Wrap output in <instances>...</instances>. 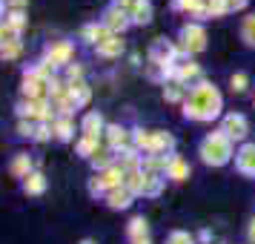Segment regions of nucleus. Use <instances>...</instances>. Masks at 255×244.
I'll use <instances>...</instances> for the list:
<instances>
[{"label":"nucleus","instance_id":"obj_1","mask_svg":"<svg viewBox=\"0 0 255 244\" xmlns=\"http://www.w3.org/2000/svg\"><path fill=\"white\" fill-rule=\"evenodd\" d=\"M221 112V92L209 81H198L184 98V118L189 121H212Z\"/></svg>","mask_w":255,"mask_h":244},{"label":"nucleus","instance_id":"obj_2","mask_svg":"<svg viewBox=\"0 0 255 244\" xmlns=\"http://www.w3.org/2000/svg\"><path fill=\"white\" fill-rule=\"evenodd\" d=\"M198 155H201V161L209 164V167H224V164L232 158V141L224 135V132H209L207 138L201 141V147H198Z\"/></svg>","mask_w":255,"mask_h":244},{"label":"nucleus","instance_id":"obj_3","mask_svg":"<svg viewBox=\"0 0 255 244\" xmlns=\"http://www.w3.org/2000/svg\"><path fill=\"white\" fill-rule=\"evenodd\" d=\"M207 49V32L201 23H186L181 29V52L192 55V52H204Z\"/></svg>","mask_w":255,"mask_h":244},{"label":"nucleus","instance_id":"obj_4","mask_svg":"<svg viewBox=\"0 0 255 244\" xmlns=\"http://www.w3.org/2000/svg\"><path fill=\"white\" fill-rule=\"evenodd\" d=\"M221 132L230 141H241V138H247L250 124H247V118L241 112H230V115H224V121H221Z\"/></svg>","mask_w":255,"mask_h":244},{"label":"nucleus","instance_id":"obj_5","mask_svg":"<svg viewBox=\"0 0 255 244\" xmlns=\"http://www.w3.org/2000/svg\"><path fill=\"white\" fill-rule=\"evenodd\" d=\"M129 23H132V17H129L127 9H118V6H109L104 12V26L112 32V35H121V32H127Z\"/></svg>","mask_w":255,"mask_h":244},{"label":"nucleus","instance_id":"obj_6","mask_svg":"<svg viewBox=\"0 0 255 244\" xmlns=\"http://www.w3.org/2000/svg\"><path fill=\"white\" fill-rule=\"evenodd\" d=\"M72 55H75V46L69 40H58V43H49L46 49V60H52L55 66H69Z\"/></svg>","mask_w":255,"mask_h":244},{"label":"nucleus","instance_id":"obj_7","mask_svg":"<svg viewBox=\"0 0 255 244\" xmlns=\"http://www.w3.org/2000/svg\"><path fill=\"white\" fill-rule=\"evenodd\" d=\"M235 170L241 175L255 178V144H244L241 150L235 152Z\"/></svg>","mask_w":255,"mask_h":244},{"label":"nucleus","instance_id":"obj_8","mask_svg":"<svg viewBox=\"0 0 255 244\" xmlns=\"http://www.w3.org/2000/svg\"><path fill=\"white\" fill-rule=\"evenodd\" d=\"M106 144H109V150H127V144H129V132L121 124H112V127H106Z\"/></svg>","mask_w":255,"mask_h":244},{"label":"nucleus","instance_id":"obj_9","mask_svg":"<svg viewBox=\"0 0 255 244\" xmlns=\"http://www.w3.org/2000/svg\"><path fill=\"white\" fill-rule=\"evenodd\" d=\"M129 17H132V23L146 26L152 20V3L149 0H135L132 9H129Z\"/></svg>","mask_w":255,"mask_h":244},{"label":"nucleus","instance_id":"obj_10","mask_svg":"<svg viewBox=\"0 0 255 244\" xmlns=\"http://www.w3.org/2000/svg\"><path fill=\"white\" fill-rule=\"evenodd\" d=\"M81 132L89 135V138H101V132H104V115L101 112H89V115L83 118Z\"/></svg>","mask_w":255,"mask_h":244},{"label":"nucleus","instance_id":"obj_11","mask_svg":"<svg viewBox=\"0 0 255 244\" xmlns=\"http://www.w3.org/2000/svg\"><path fill=\"white\" fill-rule=\"evenodd\" d=\"M9 173H12L14 178H29V175H32V158H29L26 152H17L12 158V164H9Z\"/></svg>","mask_w":255,"mask_h":244},{"label":"nucleus","instance_id":"obj_12","mask_svg":"<svg viewBox=\"0 0 255 244\" xmlns=\"http://www.w3.org/2000/svg\"><path fill=\"white\" fill-rule=\"evenodd\" d=\"M175 9H184L186 14H192V17H209V9L204 0H172Z\"/></svg>","mask_w":255,"mask_h":244},{"label":"nucleus","instance_id":"obj_13","mask_svg":"<svg viewBox=\"0 0 255 244\" xmlns=\"http://www.w3.org/2000/svg\"><path fill=\"white\" fill-rule=\"evenodd\" d=\"M135 150L155 155V129H135Z\"/></svg>","mask_w":255,"mask_h":244},{"label":"nucleus","instance_id":"obj_14","mask_svg":"<svg viewBox=\"0 0 255 244\" xmlns=\"http://www.w3.org/2000/svg\"><path fill=\"white\" fill-rule=\"evenodd\" d=\"M109 37H112V32H109L104 23H101V26H98V23L83 26V40H86V43H98V46H101V43L109 40Z\"/></svg>","mask_w":255,"mask_h":244},{"label":"nucleus","instance_id":"obj_15","mask_svg":"<svg viewBox=\"0 0 255 244\" xmlns=\"http://www.w3.org/2000/svg\"><path fill=\"white\" fill-rule=\"evenodd\" d=\"M132 193H129L127 187H118V190H112V193H109V196H106V204H109V207L112 210H127L129 204H132Z\"/></svg>","mask_w":255,"mask_h":244},{"label":"nucleus","instance_id":"obj_16","mask_svg":"<svg viewBox=\"0 0 255 244\" xmlns=\"http://www.w3.org/2000/svg\"><path fill=\"white\" fill-rule=\"evenodd\" d=\"M166 178H172V181H184V178H189V164H186L181 155H169V170H166Z\"/></svg>","mask_w":255,"mask_h":244},{"label":"nucleus","instance_id":"obj_17","mask_svg":"<svg viewBox=\"0 0 255 244\" xmlns=\"http://www.w3.org/2000/svg\"><path fill=\"white\" fill-rule=\"evenodd\" d=\"M112 152H115V150H109V147H101V150L95 152L92 158H89L95 170H101V173H104V170H109V167L115 164V155H112Z\"/></svg>","mask_w":255,"mask_h":244},{"label":"nucleus","instance_id":"obj_18","mask_svg":"<svg viewBox=\"0 0 255 244\" xmlns=\"http://www.w3.org/2000/svg\"><path fill=\"white\" fill-rule=\"evenodd\" d=\"M118 167L124 170V173H132V170H138V164H140V155H138V150H121V158H118Z\"/></svg>","mask_w":255,"mask_h":244},{"label":"nucleus","instance_id":"obj_19","mask_svg":"<svg viewBox=\"0 0 255 244\" xmlns=\"http://www.w3.org/2000/svg\"><path fill=\"white\" fill-rule=\"evenodd\" d=\"M124 52V40H121V35H112L109 40H104L101 46H98V55H104V58H115V55H121Z\"/></svg>","mask_w":255,"mask_h":244},{"label":"nucleus","instance_id":"obj_20","mask_svg":"<svg viewBox=\"0 0 255 244\" xmlns=\"http://www.w3.org/2000/svg\"><path fill=\"white\" fill-rule=\"evenodd\" d=\"M46 190V178H43V173H32L29 178H23V193H29V196H40Z\"/></svg>","mask_w":255,"mask_h":244},{"label":"nucleus","instance_id":"obj_21","mask_svg":"<svg viewBox=\"0 0 255 244\" xmlns=\"http://www.w3.org/2000/svg\"><path fill=\"white\" fill-rule=\"evenodd\" d=\"M143 178H146V175L140 173V170H132V173H127V178H124V187H127L132 196H143Z\"/></svg>","mask_w":255,"mask_h":244},{"label":"nucleus","instance_id":"obj_22","mask_svg":"<svg viewBox=\"0 0 255 244\" xmlns=\"http://www.w3.org/2000/svg\"><path fill=\"white\" fill-rule=\"evenodd\" d=\"M127 233H129L132 242H135V239H146V233H149V221L143 219V216H135V219L129 221Z\"/></svg>","mask_w":255,"mask_h":244},{"label":"nucleus","instance_id":"obj_23","mask_svg":"<svg viewBox=\"0 0 255 244\" xmlns=\"http://www.w3.org/2000/svg\"><path fill=\"white\" fill-rule=\"evenodd\" d=\"M89 86H86V83H69V98L72 101H75V106H78V109H81V106H86V101H89Z\"/></svg>","mask_w":255,"mask_h":244},{"label":"nucleus","instance_id":"obj_24","mask_svg":"<svg viewBox=\"0 0 255 244\" xmlns=\"http://www.w3.org/2000/svg\"><path fill=\"white\" fill-rule=\"evenodd\" d=\"M143 175H146V178H143V196L155 198L163 187V175H158V173H143Z\"/></svg>","mask_w":255,"mask_h":244},{"label":"nucleus","instance_id":"obj_25","mask_svg":"<svg viewBox=\"0 0 255 244\" xmlns=\"http://www.w3.org/2000/svg\"><path fill=\"white\" fill-rule=\"evenodd\" d=\"M195 78H201V69H198V63H192V60H186V63H178V78L175 81H195Z\"/></svg>","mask_w":255,"mask_h":244},{"label":"nucleus","instance_id":"obj_26","mask_svg":"<svg viewBox=\"0 0 255 244\" xmlns=\"http://www.w3.org/2000/svg\"><path fill=\"white\" fill-rule=\"evenodd\" d=\"M241 40L247 46H255V14H247L241 20Z\"/></svg>","mask_w":255,"mask_h":244},{"label":"nucleus","instance_id":"obj_27","mask_svg":"<svg viewBox=\"0 0 255 244\" xmlns=\"http://www.w3.org/2000/svg\"><path fill=\"white\" fill-rule=\"evenodd\" d=\"M175 147V138L169 132H161V129H155V155H161V152H169Z\"/></svg>","mask_w":255,"mask_h":244},{"label":"nucleus","instance_id":"obj_28","mask_svg":"<svg viewBox=\"0 0 255 244\" xmlns=\"http://www.w3.org/2000/svg\"><path fill=\"white\" fill-rule=\"evenodd\" d=\"M72 132H75V127H72L69 118H60V121H55V138H58V141H69Z\"/></svg>","mask_w":255,"mask_h":244},{"label":"nucleus","instance_id":"obj_29","mask_svg":"<svg viewBox=\"0 0 255 244\" xmlns=\"http://www.w3.org/2000/svg\"><path fill=\"white\" fill-rule=\"evenodd\" d=\"M98 150H101V147H98V138H89V135H83V138L78 141V152H81L83 158H92Z\"/></svg>","mask_w":255,"mask_h":244},{"label":"nucleus","instance_id":"obj_30","mask_svg":"<svg viewBox=\"0 0 255 244\" xmlns=\"http://www.w3.org/2000/svg\"><path fill=\"white\" fill-rule=\"evenodd\" d=\"M230 86H232V92H247V86H250V78H247V72H235L230 78Z\"/></svg>","mask_w":255,"mask_h":244},{"label":"nucleus","instance_id":"obj_31","mask_svg":"<svg viewBox=\"0 0 255 244\" xmlns=\"http://www.w3.org/2000/svg\"><path fill=\"white\" fill-rule=\"evenodd\" d=\"M181 95H184V83L181 81H169L166 83V92H163L166 101H181Z\"/></svg>","mask_w":255,"mask_h":244},{"label":"nucleus","instance_id":"obj_32","mask_svg":"<svg viewBox=\"0 0 255 244\" xmlns=\"http://www.w3.org/2000/svg\"><path fill=\"white\" fill-rule=\"evenodd\" d=\"M0 55H3V60H14L17 55H20V40H9V43H3Z\"/></svg>","mask_w":255,"mask_h":244},{"label":"nucleus","instance_id":"obj_33","mask_svg":"<svg viewBox=\"0 0 255 244\" xmlns=\"http://www.w3.org/2000/svg\"><path fill=\"white\" fill-rule=\"evenodd\" d=\"M166 244H195V239H192L189 233H184V230H175V233H169Z\"/></svg>","mask_w":255,"mask_h":244},{"label":"nucleus","instance_id":"obj_34","mask_svg":"<svg viewBox=\"0 0 255 244\" xmlns=\"http://www.w3.org/2000/svg\"><path fill=\"white\" fill-rule=\"evenodd\" d=\"M0 37H3V43H9V40H20V32L14 29L12 23H6L3 20V29H0Z\"/></svg>","mask_w":255,"mask_h":244},{"label":"nucleus","instance_id":"obj_35","mask_svg":"<svg viewBox=\"0 0 255 244\" xmlns=\"http://www.w3.org/2000/svg\"><path fill=\"white\" fill-rule=\"evenodd\" d=\"M52 132H55V129H49V124H37L32 138H35V141H49V138H52Z\"/></svg>","mask_w":255,"mask_h":244},{"label":"nucleus","instance_id":"obj_36","mask_svg":"<svg viewBox=\"0 0 255 244\" xmlns=\"http://www.w3.org/2000/svg\"><path fill=\"white\" fill-rule=\"evenodd\" d=\"M6 23H12L14 29L20 32V29L26 26V17H23V12H9V17H6Z\"/></svg>","mask_w":255,"mask_h":244},{"label":"nucleus","instance_id":"obj_37","mask_svg":"<svg viewBox=\"0 0 255 244\" xmlns=\"http://www.w3.org/2000/svg\"><path fill=\"white\" fill-rule=\"evenodd\" d=\"M66 75H69V83H81V78H83V66H78V63H69Z\"/></svg>","mask_w":255,"mask_h":244},{"label":"nucleus","instance_id":"obj_38","mask_svg":"<svg viewBox=\"0 0 255 244\" xmlns=\"http://www.w3.org/2000/svg\"><path fill=\"white\" fill-rule=\"evenodd\" d=\"M17 135H35V127H32L26 118H20V121H17Z\"/></svg>","mask_w":255,"mask_h":244},{"label":"nucleus","instance_id":"obj_39","mask_svg":"<svg viewBox=\"0 0 255 244\" xmlns=\"http://www.w3.org/2000/svg\"><path fill=\"white\" fill-rule=\"evenodd\" d=\"M6 3H9V12H23L29 0H6Z\"/></svg>","mask_w":255,"mask_h":244},{"label":"nucleus","instance_id":"obj_40","mask_svg":"<svg viewBox=\"0 0 255 244\" xmlns=\"http://www.w3.org/2000/svg\"><path fill=\"white\" fill-rule=\"evenodd\" d=\"M247 239H250V244H255V219H250V227H247Z\"/></svg>","mask_w":255,"mask_h":244},{"label":"nucleus","instance_id":"obj_41","mask_svg":"<svg viewBox=\"0 0 255 244\" xmlns=\"http://www.w3.org/2000/svg\"><path fill=\"white\" fill-rule=\"evenodd\" d=\"M132 3H135V0H115V3H112V6H118V9H132Z\"/></svg>","mask_w":255,"mask_h":244},{"label":"nucleus","instance_id":"obj_42","mask_svg":"<svg viewBox=\"0 0 255 244\" xmlns=\"http://www.w3.org/2000/svg\"><path fill=\"white\" fill-rule=\"evenodd\" d=\"M230 6H232V9H244V6H247V0H230Z\"/></svg>","mask_w":255,"mask_h":244},{"label":"nucleus","instance_id":"obj_43","mask_svg":"<svg viewBox=\"0 0 255 244\" xmlns=\"http://www.w3.org/2000/svg\"><path fill=\"white\" fill-rule=\"evenodd\" d=\"M132 244H152V242H149V239H135Z\"/></svg>","mask_w":255,"mask_h":244},{"label":"nucleus","instance_id":"obj_44","mask_svg":"<svg viewBox=\"0 0 255 244\" xmlns=\"http://www.w3.org/2000/svg\"><path fill=\"white\" fill-rule=\"evenodd\" d=\"M81 244H98V242H95V239H83Z\"/></svg>","mask_w":255,"mask_h":244}]
</instances>
